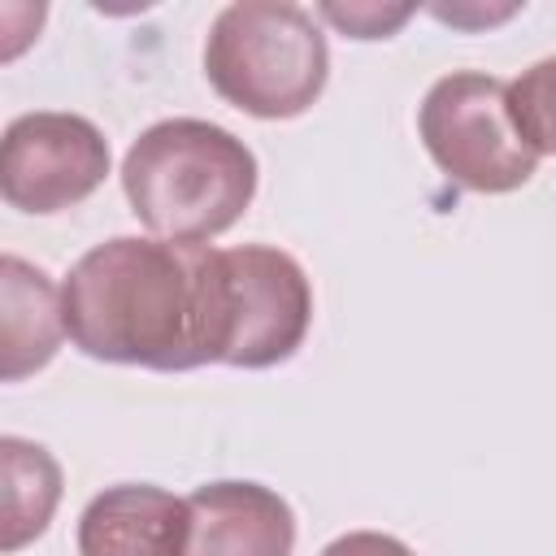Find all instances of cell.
Here are the masks:
<instances>
[{
  "label": "cell",
  "instance_id": "obj_7",
  "mask_svg": "<svg viewBox=\"0 0 556 556\" xmlns=\"http://www.w3.org/2000/svg\"><path fill=\"white\" fill-rule=\"evenodd\" d=\"M182 556H291L295 513L261 482H208L187 495Z\"/></svg>",
  "mask_w": 556,
  "mask_h": 556
},
{
  "label": "cell",
  "instance_id": "obj_3",
  "mask_svg": "<svg viewBox=\"0 0 556 556\" xmlns=\"http://www.w3.org/2000/svg\"><path fill=\"white\" fill-rule=\"evenodd\" d=\"M330 52L313 13L300 4H226L204 39L213 91L252 117H295L326 87Z\"/></svg>",
  "mask_w": 556,
  "mask_h": 556
},
{
  "label": "cell",
  "instance_id": "obj_2",
  "mask_svg": "<svg viewBox=\"0 0 556 556\" xmlns=\"http://www.w3.org/2000/svg\"><path fill=\"white\" fill-rule=\"evenodd\" d=\"M122 191L130 213L156 239L208 243L252 204L256 156L226 126L165 117L130 143L122 161Z\"/></svg>",
  "mask_w": 556,
  "mask_h": 556
},
{
  "label": "cell",
  "instance_id": "obj_13",
  "mask_svg": "<svg viewBox=\"0 0 556 556\" xmlns=\"http://www.w3.org/2000/svg\"><path fill=\"white\" fill-rule=\"evenodd\" d=\"M321 556H413L400 539L391 534H378V530H352V534H339Z\"/></svg>",
  "mask_w": 556,
  "mask_h": 556
},
{
  "label": "cell",
  "instance_id": "obj_4",
  "mask_svg": "<svg viewBox=\"0 0 556 556\" xmlns=\"http://www.w3.org/2000/svg\"><path fill=\"white\" fill-rule=\"evenodd\" d=\"M417 130L430 161L465 191H517L539 165V152L513 126L508 83L495 74H443L421 100Z\"/></svg>",
  "mask_w": 556,
  "mask_h": 556
},
{
  "label": "cell",
  "instance_id": "obj_1",
  "mask_svg": "<svg viewBox=\"0 0 556 556\" xmlns=\"http://www.w3.org/2000/svg\"><path fill=\"white\" fill-rule=\"evenodd\" d=\"M65 334L113 365H217V248L117 235L74 261L61 282Z\"/></svg>",
  "mask_w": 556,
  "mask_h": 556
},
{
  "label": "cell",
  "instance_id": "obj_5",
  "mask_svg": "<svg viewBox=\"0 0 556 556\" xmlns=\"http://www.w3.org/2000/svg\"><path fill=\"white\" fill-rule=\"evenodd\" d=\"M313 321V287L291 252L217 248V365L265 369L287 361Z\"/></svg>",
  "mask_w": 556,
  "mask_h": 556
},
{
  "label": "cell",
  "instance_id": "obj_9",
  "mask_svg": "<svg viewBox=\"0 0 556 556\" xmlns=\"http://www.w3.org/2000/svg\"><path fill=\"white\" fill-rule=\"evenodd\" d=\"M65 334V313H61V291L52 278L22 256L0 261V378L22 382L26 374L43 369Z\"/></svg>",
  "mask_w": 556,
  "mask_h": 556
},
{
  "label": "cell",
  "instance_id": "obj_8",
  "mask_svg": "<svg viewBox=\"0 0 556 556\" xmlns=\"http://www.w3.org/2000/svg\"><path fill=\"white\" fill-rule=\"evenodd\" d=\"M187 530V500L148 482H122L83 508L78 556H182Z\"/></svg>",
  "mask_w": 556,
  "mask_h": 556
},
{
  "label": "cell",
  "instance_id": "obj_6",
  "mask_svg": "<svg viewBox=\"0 0 556 556\" xmlns=\"http://www.w3.org/2000/svg\"><path fill=\"white\" fill-rule=\"evenodd\" d=\"M109 174L104 135L78 113H22L0 143V195L22 213H61Z\"/></svg>",
  "mask_w": 556,
  "mask_h": 556
},
{
  "label": "cell",
  "instance_id": "obj_11",
  "mask_svg": "<svg viewBox=\"0 0 556 556\" xmlns=\"http://www.w3.org/2000/svg\"><path fill=\"white\" fill-rule=\"evenodd\" d=\"M508 113L517 135L539 156H556V56L534 61L517 83H508Z\"/></svg>",
  "mask_w": 556,
  "mask_h": 556
},
{
  "label": "cell",
  "instance_id": "obj_12",
  "mask_svg": "<svg viewBox=\"0 0 556 556\" xmlns=\"http://www.w3.org/2000/svg\"><path fill=\"white\" fill-rule=\"evenodd\" d=\"M321 17L343 26L352 39H387L395 26L413 17V4H321Z\"/></svg>",
  "mask_w": 556,
  "mask_h": 556
},
{
  "label": "cell",
  "instance_id": "obj_10",
  "mask_svg": "<svg viewBox=\"0 0 556 556\" xmlns=\"http://www.w3.org/2000/svg\"><path fill=\"white\" fill-rule=\"evenodd\" d=\"M0 482H4V534L0 547L17 552L30 539H39L52 521V508L61 500V465L17 434L0 439Z\"/></svg>",
  "mask_w": 556,
  "mask_h": 556
}]
</instances>
